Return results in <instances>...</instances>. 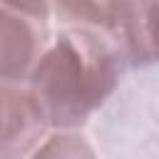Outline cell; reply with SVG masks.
<instances>
[{
    "mask_svg": "<svg viewBox=\"0 0 159 159\" xmlns=\"http://www.w3.org/2000/svg\"><path fill=\"white\" fill-rule=\"evenodd\" d=\"M0 159H7V157H0Z\"/></svg>",
    "mask_w": 159,
    "mask_h": 159,
    "instance_id": "cell-7",
    "label": "cell"
},
{
    "mask_svg": "<svg viewBox=\"0 0 159 159\" xmlns=\"http://www.w3.org/2000/svg\"><path fill=\"white\" fill-rule=\"evenodd\" d=\"M0 7H5L10 12H17L22 17H30V20L45 22L52 5H50V0H0Z\"/></svg>",
    "mask_w": 159,
    "mask_h": 159,
    "instance_id": "cell-6",
    "label": "cell"
},
{
    "mask_svg": "<svg viewBox=\"0 0 159 159\" xmlns=\"http://www.w3.org/2000/svg\"><path fill=\"white\" fill-rule=\"evenodd\" d=\"M70 27L104 37L134 67H149L154 50V0H50Z\"/></svg>",
    "mask_w": 159,
    "mask_h": 159,
    "instance_id": "cell-2",
    "label": "cell"
},
{
    "mask_svg": "<svg viewBox=\"0 0 159 159\" xmlns=\"http://www.w3.org/2000/svg\"><path fill=\"white\" fill-rule=\"evenodd\" d=\"M122 60L97 32L67 27L32 65L27 82L45 122L57 129L82 127L114 92Z\"/></svg>",
    "mask_w": 159,
    "mask_h": 159,
    "instance_id": "cell-1",
    "label": "cell"
},
{
    "mask_svg": "<svg viewBox=\"0 0 159 159\" xmlns=\"http://www.w3.org/2000/svg\"><path fill=\"white\" fill-rule=\"evenodd\" d=\"M47 122L27 89L0 84V157L27 154L42 137Z\"/></svg>",
    "mask_w": 159,
    "mask_h": 159,
    "instance_id": "cell-4",
    "label": "cell"
},
{
    "mask_svg": "<svg viewBox=\"0 0 159 159\" xmlns=\"http://www.w3.org/2000/svg\"><path fill=\"white\" fill-rule=\"evenodd\" d=\"M47 47V27L0 7V84L27 80L32 65Z\"/></svg>",
    "mask_w": 159,
    "mask_h": 159,
    "instance_id": "cell-3",
    "label": "cell"
},
{
    "mask_svg": "<svg viewBox=\"0 0 159 159\" xmlns=\"http://www.w3.org/2000/svg\"><path fill=\"white\" fill-rule=\"evenodd\" d=\"M32 159H97V157L84 137L72 132H60L52 134L42 147H37Z\"/></svg>",
    "mask_w": 159,
    "mask_h": 159,
    "instance_id": "cell-5",
    "label": "cell"
}]
</instances>
